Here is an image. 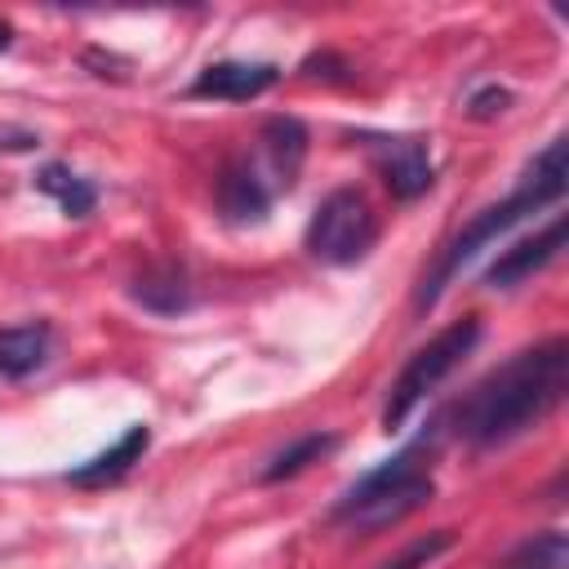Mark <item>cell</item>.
Listing matches in <instances>:
<instances>
[{
    "label": "cell",
    "instance_id": "obj_1",
    "mask_svg": "<svg viewBox=\"0 0 569 569\" xmlns=\"http://www.w3.org/2000/svg\"><path fill=\"white\" fill-rule=\"evenodd\" d=\"M569 387V342L547 338L520 356H511L502 369H493L458 409V431L476 449L502 445L529 427H538Z\"/></svg>",
    "mask_w": 569,
    "mask_h": 569
},
{
    "label": "cell",
    "instance_id": "obj_2",
    "mask_svg": "<svg viewBox=\"0 0 569 569\" xmlns=\"http://www.w3.org/2000/svg\"><path fill=\"white\" fill-rule=\"evenodd\" d=\"M565 187H569V160H565V138H551L538 156H533V164H529V173H525V182L502 200V204H489V209H480L458 236H453V244L445 249V258H440V267H436V276H431V284L422 289V298L418 302H436V293L445 289V280L476 253V249H485L489 240H498L507 227H516L520 218H529L533 209H547V204H556L560 196H565Z\"/></svg>",
    "mask_w": 569,
    "mask_h": 569
},
{
    "label": "cell",
    "instance_id": "obj_3",
    "mask_svg": "<svg viewBox=\"0 0 569 569\" xmlns=\"http://www.w3.org/2000/svg\"><path fill=\"white\" fill-rule=\"evenodd\" d=\"M431 498V476L418 467V449H405L387 458L382 467L365 471L338 502V516L351 520L356 529H387L418 511Z\"/></svg>",
    "mask_w": 569,
    "mask_h": 569
},
{
    "label": "cell",
    "instance_id": "obj_4",
    "mask_svg": "<svg viewBox=\"0 0 569 569\" xmlns=\"http://www.w3.org/2000/svg\"><path fill=\"white\" fill-rule=\"evenodd\" d=\"M476 338H480V325L467 316V320H453L449 329H440L427 347H418V351L409 356V365L400 369V378L391 382V396H387V409H382V427L396 431V427L418 409V400H422L427 391H436V387L462 365V356L476 347Z\"/></svg>",
    "mask_w": 569,
    "mask_h": 569
},
{
    "label": "cell",
    "instance_id": "obj_5",
    "mask_svg": "<svg viewBox=\"0 0 569 569\" xmlns=\"http://www.w3.org/2000/svg\"><path fill=\"white\" fill-rule=\"evenodd\" d=\"M378 240V218L369 209V200L356 191V187H338L320 200L311 227H307V249L320 258V262H333V267H347L356 258H365Z\"/></svg>",
    "mask_w": 569,
    "mask_h": 569
},
{
    "label": "cell",
    "instance_id": "obj_6",
    "mask_svg": "<svg viewBox=\"0 0 569 569\" xmlns=\"http://www.w3.org/2000/svg\"><path fill=\"white\" fill-rule=\"evenodd\" d=\"M373 164L400 200H413L431 187V156L418 138H373Z\"/></svg>",
    "mask_w": 569,
    "mask_h": 569
},
{
    "label": "cell",
    "instance_id": "obj_7",
    "mask_svg": "<svg viewBox=\"0 0 569 569\" xmlns=\"http://www.w3.org/2000/svg\"><path fill=\"white\" fill-rule=\"evenodd\" d=\"M560 249H565V218L556 213L542 231H533V236L516 240L511 249H502V253L493 258V267H489V276H485V280H489L493 289H511V284L529 280L538 267H547Z\"/></svg>",
    "mask_w": 569,
    "mask_h": 569
},
{
    "label": "cell",
    "instance_id": "obj_8",
    "mask_svg": "<svg viewBox=\"0 0 569 569\" xmlns=\"http://www.w3.org/2000/svg\"><path fill=\"white\" fill-rule=\"evenodd\" d=\"M271 84H276L271 62H213L196 76L191 93L196 98H222V102H249Z\"/></svg>",
    "mask_w": 569,
    "mask_h": 569
},
{
    "label": "cell",
    "instance_id": "obj_9",
    "mask_svg": "<svg viewBox=\"0 0 569 569\" xmlns=\"http://www.w3.org/2000/svg\"><path fill=\"white\" fill-rule=\"evenodd\" d=\"M147 445H151V431H147L142 422H133V427H129L111 449H102V453H93L89 462H80V467L71 471V485L93 489V485H111V480H120L133 462H142Z\"/></svg>",
    "mask_w": 569,
    "mask_h": 569
},
{
    "label": "cell",
    "instance_id": "obj_10",
    "mask_svg": "<svg viewBox=\"0 0 569 569\" xmlns=\"http://www.w3.org/2000/svg\"><path fill=\"white\" fill-rule=\"evenodd\" d=\"M218 204H222V213L231 222H262L267 209H271V191L262 187V178L253 169L231 164L218 178Z\"/></svg>",
    "mask_w": 569,
    "mask_h": 569
},
{
    "label": "cell",
    "instance_id": "obj_11",
    "mask_svg": "<svg viewBox=\"0 0 569 569\" xmlns=\"http://www.w3.org/2000/svg\"><path fill=\"white\" fill-rule=\"evenodd\" d=\"M49 356V329L44 325H13L0 329V373L4 378H27L44 365Z\"/></svg>",
    "mask_w": 569,
    "mask_h": 569
},
{
    "label": "cell",
    "instance_id": "obj_12",
    "mask_svg": "<svg viewBox=\"0 0 569 569\" xmlns=\"http://www.w3.org/2000/svg\"><path fill=\"white\" fill-rule=\"evenodd\" d=\"M262 151H267L276 178L289 187L293 173H298V164H302V156H307V129H302L293 116L267 120V124H262Z\"/></svg>",
    "mask_w": 569,
    "mask_h": 569
},
{
    "label": "cell",
    "instance_id": "obj_13",
    "mask_svg": "<svg viewBox=\"0 0 569 569\" xmlns=\"http://www.w3.org/2000/svg\"><path fill=\"white\" fill-rule=\"evenodd\" d=\"M133 298L142 302V307H151V311H182L187 302H191V289H187V276L178 271V267H156V271H147V276H138V289H133Z\"/></svg>",
    "mask_w": 569,
    "mask_h": 569
},
{
    "label": "cell",
    "instance_id": "obj_14",
    "mask_svg": "<svg viewBox=\"0 0 569 569\" xmlns=\"http://www.w3.org/2000/svg\"><path fill=\"white\" fill-rule=\"evenodd\" d=\"M329 449H338V440L333 436H325V431H311V436H298L289 449H280L276 458H271V467L262 471V480H284V476H298L302 467H311V462H320Z\"/></svg>",
    "mask_w": 569,
    "mask_h": 569
},
{
    "label": "cell",
    "instance_id": "obj_15",
    "mask_svg": "<svg viewBox=\"0 0 569 569\" xmlns=\"http://www.w3.org/2000/svg\"><path fill=\"white\" fill-rule=\"evenodd\" d=\"M565 565H569V542H565V533H556V529H547V533L520 542V547L502 560V569H565Z\"/></svg>",
    "mask_w": 569,
    "mask_h": 569
},
{
    "label": "cell",
    "instance_id": "obj_16",
    "mask_svg": "<svg viewBox=\"0 0 569 569\" xmlns=\"http://www.w3.org/2000/svg\"><path fill=\"white\" fill-rule=\"evenodd\" d=\"M40 191H49L71 218H84V213L93 209V187H89L84 178H76L71 169H62V164L40 169Z\"/></svg>",
    "mask_w": 569,
    "mask_h": 569
},
{
    "label": "cell",
    "instance_id": "obj_17",
    "mask_svg": "<svg viewBox=\"0 0 569 569\" xmlns=\"http://www.w3.org/2000/svg\"><path fill=\"white\" fill-rule=\"evenodd\" d=\"M453 547V533L449 529H436V533H427V538H418V542H409L396 560H382L378 569H427L436 556H445Z\"/></svg>",
    "mask_w": 569,
    "mask_h": 569
},
{
    "label": "cell",
    "instance_id": "obj_18",
    "mask_svg": "<svg viewBox=\"0 0 569 569\" xmlns=\"http://www.w3.org/2000/svg\"><path fill=\"white\" fill-rule=\"evenodd\" d=\"M471 116H480V120H493V116H502L507 107H511V93L507 89H498V84H489V89H480L471 102Z\"/></svg>",
    "mask_w": 569,
    "mask_h": 569
},
{
    "label": "cell",
    "instance_id": "obj_19",
    "mask_svg": "<svg viewBox=\"0 0 569 569\" xmlns=\"http://www.w3.org/2000/svg\"><path fill=\"white\" fill-rule=\"evenodd\" d=\"M4 44H9V27L0 22V49H4Z\"/></svg>",
    "mask_w": 569,
    "mask_h": 569
}]
</instances>
